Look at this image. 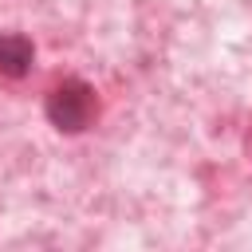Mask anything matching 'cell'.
Masks as SVG:
<instances>
[{"label": "cell", "mask_w": 252, "mask_h": 252, "mask_svg": "<svg viewBox=\"0 0 252 252\" xmlns=\"http://www.w3.org/2000/svg\"><path fill=\"white\" fill-rule=\"evenodd\" d=\"M47 118L59 130H67V134H79L94 118V94H91V87L87 83H63V87H55L51 98H47Z\"/></svg>", "instance_id": "cell-1"}, {"label": "cell", "mask_w": 252, "mask_h": 252, "mask_svg": "<svg viewBox=\"0 0 252 252\" xmlns=\"http://www.w3.org/2000/svg\"><path fill=\"white\" fill-rule=\"evenodd\" d=\"M32 55H35V47L28 35H20V32L0 35V71L4 75H24L32 67Z\"/></svg>", "instance_id": "cell-2"}]
</instances>
